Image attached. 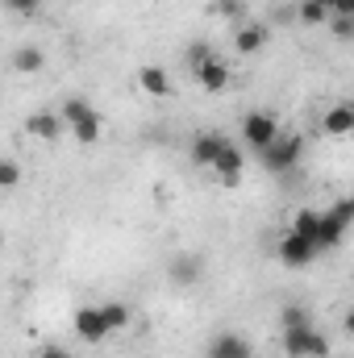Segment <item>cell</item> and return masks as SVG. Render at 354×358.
I'll return each instance as SVG.
<instances>
[{
	"instance_id": "6da1fadb",
	"label": "cell",
	"mask_w": 354,
	"mask_h": 358,
	"mask_svg": "<svg viewBox=\"0 0 354 358\" xmlns=\"http://www.w3.org/2000/svg\"><path fill=\"white\" fill-rule=\"evenodd\" d=\"M300 155H304V142H300L296 134H279L271 146L259 150V159H263V167L271 176H288V171L300 163Z\"/></svg>"
},
{
	"instance_id": "7a4b0ae2",
	"label": "cell",
	"mask_w": 354,
	"mask_h": 358,
	"mask_svg": "<svg viewBox=\"0 0 354 358\" xmlns=\"http://www.w3.org/2000/svg\"><path fill=\"white\" fill-rule=\"evenodd\" d=\"M283 355H288V358H325V355H330V338H325V334H317L313 325L283 329Z\"/></svg>"
},
{
	"instance_id": "3957f363",
	"label": "cell",
	"mask_w": 354,
	"mask_h": 358,
	"mask_svg": "<svg viewBox=\"0 0 354 358\" xmlns=\"http://www.w3.org/2000/svg\"><path fill=\"white\" fill-rule=\"evenodd\" d=\"M275 138H279V121H275L267 108H259V113H246V121H242V142H246V146L263 150V146H271Z\"/></svg>"
},
{
	"instance_id": "277c9868",
	"label": "cell",
	"mask_w": 354,
	"mask_h": 358,
	"mask_svg": "<svg viewBox=\"0 0 354 358\" xmlns=\"http://www.w3.org/2000/svg\"><path fill=\"white\" fill-rule=\"evenodd\" d=\"M25 134H29V138H38V142H59V138L67 134V125H63L59 108H38V113H29Z\"/></svg>"
},
{
	"instance_id": "5b68a950",
	"label": "cell",
	"mask_w": 354,
	"mask_h": 358,
	"mask_svg": "<svg viewBox=\"0 0 354 358\" xmlns=\"http://www.w3.org/2000/svg\"><path fill=\"white\" fill-rule=\"evenodd\" d=\"M71 325H76V338H84L88 346H100V342L108 338V325H104V317H100V304H84Z\"/></svg>"
},
{
	"instance_id": "8992f818",
	"label": "cell",
	"mask_w": 354,
	"mask_h": 358,
	"mask_svg": "<svg viewBox=\"0 0 354 358\" xmlns=\"http://www.w3.org/2000/svg\"><path fill=\"white\" fill-rule=\"evenodd\" d=\"M313 259H317V250H313L309 238H300V234H292V229L279 238V263H283V267H309Z\"/></svg>"
},
{
	"instance_id": "52a82bcc",
	"label": "cell",
	"mask_w": 354,
	"mask_h": 358,
	"mask_svg": "<svg viewBox=\"0 0 354 358\" xmlns=\"http://www.w3.org/2000/svg\"><path fill=\"white\" fill-rule=\"evenodd\" d=\"M242 167H246V159H242V150H238L234 142H225V146L217 150V159H213V171L221 176L225 187H238V183H242Z\"/></svg>"
},
{
	"instance_id": "ba28073f",
	"label": "cell",
	"mask_w": 354,
	"mask_h": 358,
	"mask_svg": "<svg viewBox=\"0 0 354 358\" xmlns=\"http://www.w3.org/2000/svg\"><path fill=\"white\" fill-rule=\"evenodd\" d=\"M204 358H255V346L242 338V334H217L208 342Z\"/></svg>"
},
{
	"instance_id": "9c48e42d",
	"label": "cell",
	"mask_w": 354,
	"mask_h": 358,
	"mask_svg": "<svg viewBox=\"0 0 354 358\" xmlns=\"http://www.w3.org/2000/svg\"><path fill=\"white\" fill-rule=\"evenodd\" d=\"M267 38H271V29L263 21H242L238 34H234V46H238V55H259L267 46Z\"/></svg>"
},
{
	"instance_id": "30bf717a",
	"label": "cell",
	"mask_w": 354,
	"mask_h": 358,
	"mask_svg": "<svg viewBox=\"0 0 354 358\" xmlns=\"http://www.w3.org/2000/svg\"><path fill=\"white\" fill-rule=\"evenodd\" d=\"M321 134H330V138H351L354 134V104H334V108L321 117Z\"/></svg>"
},
{
	"instance_id": "8fae6325",
	"label": "cell",
	"mask_w": 354,
	"mask_h": 358,
	"mask_svg": "<svg viewBox=\"0 0 354 358\" xmlns=\"http://www.w3.org/2000/svg\"><path fill=\"white\" fill-rule=\"evenodd\" d=\"M221 146H225L221 134H196V138H192V163H196V167H213V159H217Z\"/></svg>"
},
{
	"instance_id": "7c38bea8",
	"label": "cell",
	"mask_w": 354,
	"mask_h": 358,
	"mask_svg": "<svg viewBox=\"0 0 354 358\" xmlns=\"http://www.w3.org/2000/svg\"><path fill=\"white\" fill-rule=\"evenodd\" d=\"M342 238H346V225H338L330 213H321V221H317V238H313L317 255H321V250H334V246H342Z\"/></svg>"
},
{
	"instance_id": "4fadbf2b",
	"label": "cell",
	"mask_w": 354,
	"mask_h": 358,
	"mask_svg": "<svg viewBox=\"0 0 354 358\" xmlns=\"http://www.w3.org/2000/svg\"><path fill=\"white\" fill-rule=\"evenodd\" d=\"M192 80H200V88H204V92H221L225 84H229V67H225V63L213 55V59H208V63H204V67H200Z\"/></svg>"
},
{
	"instance_id": "5bb4252c",
	"label": "cell",
	"mask_w": 354,
	"mask_h": 358,
	"mask_svg": "<svg viewBox=\"0 0 354 358\" xmlns=\"http://www.w3.org/2000/svg\"><path fill=\"white\" fill-rule=\"evenodd\" d=\"M138 88L146 92V96H167V92H171V76H167L163 67H155V63H150V67H142V71H138Z\"/></svg>"
},
{
	"instance_id": "9a60e30c",
	"label": "cell",
	"mask_w": 354,
	"mask_h": 358,
	"mask_svg": "<svg viewBox=\"0 0 354 358\" xmlns=\"http://www.w3.org/2000/svg\"><path fill=\"white\" fill-rule=\"evenodd\" d=\"M13 67H17L21 76H38V71L46 67L42 46H17V50H13Z\"/></svg>"
},
{
	"instance_id": "2e32d148",
	"label": "cell",
	"mask_w": 354,
	"mask_h": 358,
	"mask_svg": "<svg viewBox=\"0 0 354 358\" xmlns=\"http://www.w3.org/2000/svg\"><path fill=\"white\" fill-rule=\"evenodd\" d=\"M171 279H176L179 287L200 283V259H196V255H179L176 263H171Z\"/></svg>"
},
{
	"instance_id": "e0dca14e",
	"label": "cell",
	"mask_w": 354,
	"mask_h": 358,
	"mask_svg": "<svg viewBox=\"0 0 354 358\" xmlns=\"http://www.w3.org/2000/svg\"><path fill=\"white\" fill-rule=\"evenodd\" d=\"M92 113H96V108H92L88 100H80V96H71V100H63V104H59V117H63V125H67V129H71V125H80V121H88Z\"/></svg>"
},
{
	"instance_id": "ac0fdd59",
	"label": "cell",
	"mask_w": 354,
	"mask_h": 358,
	"mask_svg": "<svg viewBox=\"0 0 354 358\" xmlns=\"http://www.w3.org/2000/svg\"><path fill=\"white\" fill-rule=\"evenodd\" d=\"M100 317H104L108 334H117V329H125V325H129V304H121V300H108V304H100Z\"/></svg>"
},
{
	"instance_id": "d6986e66",
	"label": "cell",
	"mask_w": 354,
	"mask_h": 358,
	"mask_svg": "<svg viewBox=\"0 0 354 358\" xmlns=\"http://www.w3.org/2000/svg\"><path fill=\"white\" fill-rule=\"evenodd\" d=\"M208 59H213V46H208V42H192V46L183 50V67H187V76H196Z\"/></svg>"
},
{
	"instance_id": "ffe728a7",
	"label": "cell",
	"mask_w": 354,
	"mask_h": 358,
	"mask_svg": "<svg viewBox=\"0 0 354 358\" xmlns=\"http://www.w3.org/2000/svg\"><path fill=\"white\" fill-rule=\"evenodd\" d=\"M317 221H321V213H317V208H300V213H296V221H292V234H300V238H309V242H313V238H317ZM313 250H317V246H313Z\"/></svg>"
},
{
	"instance_id": "44dd1931",
	"label": "cell",
	"mask_w": 354,
	"mask_h": 358,
	"mask_svg": "<svg viewBox=\"0 0 354 358\" xmlns=\"http://www.w3.org/2000/svg\"><path fill=\"white\" fill-rule=\"evenodd\" d=\"M67 134H71V138H76L80 146H96V142H100V117L92 113L88 121H80V125H71Z\"/></svg>"
},
{
	"instance_id": "7402d4cb",
	"label": "cell",
	"mask_w": 354,
	"mask_h": 358,
	"mask_svg": "<svg viewBox=\"0 0 354 358\" xmlns=\"http://www.w3.org/2000/svg\"><path fill=\"white\" fill-rule=\"evenodd\" d=\"M296 17H300V25H325V21H330V8H321V4H313V0H300Z\"/></svg>"
},
{
	"instance_id": "603a6c76",
	"label": "cell",
	"mask_w": 354,
	"mask_h": 358,
	"mask_svg": "<svg viewBox=\"0 0 354 358\" xmlns=\"http://www.w3.org/2000/svg\"><path fill=\"white\" fill-rule=\"evenodd\" d=\"M21 179H25V171H21V163H17V159H0V192L21 187Z\"/></svg>"
},
{
	"instance_id": "cb8c5ba5",
	"label": "cell",
	"mask_w": 354,
	"mask_h": 358,
	"mask_svg": "<svg viewBox=\"0 0 354 358\" xmlns=\"http://www.w3.org/2000/svg\"><path fill=\"white\" fill-rule=\"evenodd\" d=\"M213 13H217L221 21H242V17H246V0H217Z\"/></svg>"
},
{
	"instance_id": "d4e9b609",
	"label": "cell",
	"mask_w": 354,
	"mask_h": 358,
	"mask_svg": "<svg viewBox=\"0 0 354 358\" xmlns=\"http://www.w3.org/2000/svg\"><path fill=\"white\" fill-rule=\"evenodd\" d=\"M325 213H330L338 225H346V229H351V221H354V200H338V204H334V208H325Z\"/></svg>"
},
{
	"instance_id": "484cf974",
	"label": "cell",
	"mask_w": 354,
	"mask_h": 358,
	"mask_svg": "<svg viewBox=\"0 0 354 358\" xmlns=\"http://www.w3.org/2000/svg\"><path fill=\"white\" fill-rule=\"evenodd\" d=\"M296 325H313V321H309V313L300 304H288L283 308V329H296Z\"/></svg>"
},
{
	"instance_id": "4316f807",
	"label": "cell",
	"mask_w": 354,
	"mask_h": 358,
	"mask_svg": "<svg viewBox=\"0 0 354 358\" xmlns=\"http://www.w3.org/2000/svg\"><path fill=\"white\" fill-rule=\"evenodd\" d=\"M325 25H330V29H334L342 42H346V38H354V17H330Z\"/></svg>"
},
{
	"instance_id": "83f0119b",
	"label": "cell",
	"mask_w": 354,
	"mask_h": 358,
	"mask_svg": "<svg viewBox=\"0 0 354 358\" xmlns=\"http://www.w3.org/2000/svg\"><path fill=\"white\" fill-rule=\"evenodd\" d=\"M4 8L8 13H21V17H34L42 8V0H4Z\"/></svg>"
},
{
	"instance_id": "f1b7e54d",
	"label": "cell",
	"mask_w": 354,
	"mask_h": 358,
	"mask_svg": "<svg viewBox=\"0 0 354 358\" xmlns=\"http://www.w3.org/2000/svg\"><path fill=\"white\" fill-rule=\"evenodd\" d=\"M330 17H354V0H330Z\"/></svg>"
},
{
	"instance_id": "f546056e",
	"label": "cell",
	"mask_w": 354,
	"mask_h": 358,
	"mask_svg": "<svg viewBox=\"0 0 354 358\" xmlns=\"http://www.w3.org/2000/svg\"><path fill=\"white\" fill-rule=\"evenodd\" d=\"M38 358H71V350H63V346H42Z\"/></svg>"
},
{
	"instance_id": "4dcf8cb0",
	"label": "cell",
	"mask_w": 354,
	"mask_h": 358,
	"mask_svg": "<svg viewBox=\"0 0 354 358\" xmlns=\"http://www.w3.org/2000/svg\"><path fill=\"white\" fill-rule=\"evenodd\" d=\"M313 4H321V8H330V0H313Z\"/></svg>"
}]
</instances>
